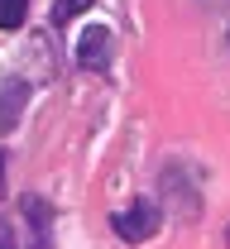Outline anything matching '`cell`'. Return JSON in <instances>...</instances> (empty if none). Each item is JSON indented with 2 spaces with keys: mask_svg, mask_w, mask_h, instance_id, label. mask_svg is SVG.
<instances>
[{
  "mask_svg": "<svg viewBox=\"0 0 230 249\" xmlns=\"http://www.w3.org/2000/svg\"><path fill=\"white\" fill-rule=\"evenodd\" d=\"M110 225H115V235L125 240V245H144L149 235H159V225H163V211L154 206V201H130V206H120L115 216H110Z\"/></svg>",
  "mask_w": 230,
  "mask_h": 249,
  "instance_id": "6da1fadb",
  "label": "cell"
},
{
  "mask_svg": "<svg viewBox=\"0 0 230 249\" xmlns=\"http://www.w3.org/2000/svg\"><path fill=\"white\" fill-rule=\"evenodd\" d=\"M110 48H115V38L106 24H87L82 38H77V67H87V72H106L110 67Z\"/></svg>",
  "mask_w": 230,
  "mask_h": 249,
  "instance_id": "7a4b0ae2",
  "label": "cell"
},
{
  "mask_svg": "<svg viewBox=\"0 0 230 249\" xmlns=\"http://www.w3.org/2000/svg\"><path fill=\"white\" fill-rule=\"evenodd\" d=\"M24 106H29V82L24 77H10L0 87V129H15L19 115H24Z\"/></svg>",
  "mask_w": 230,
  "mask_h": 249,
  "instance_id": "3957f363",
  "label": "cell"
},
{
  "mask_svg": "<svg viewBox=\"0 0 230 249\" xmlns=\"http://www.w3.org/2000/svg\"><path fill=\"white\" fill-rule=\"evenodd\" d=\"M29 15V0H0V29H19Z\"/></svg>",
  "mask_w": 230,
  "mask_h": 249,
  "instance_id": "277c9868",
  "label": "cell"
},
{
  "mask_svg": "<svg viewBox=\"0 0 230 249\" xmlns=\"http://www.w3.org/2000/svg\"><path fill=\"white\" fill-rule=\"evenodd\" d=\"M87 5H91V0H58V5H53V24H72V15L87 10Z\"/></svg>",
  "mask_w": 230,
  "mask_h": 249,
  "instance_id": "5b68a950",
  "label": "cell"
},
{
  "mask_svg": "<svg viewBox=\"0 0 230 249\" xmlns=\"http://www.w3.org/2000/svg\"><path fill=\"white\" fill-rule=\"evenodd\" d=\"M0 192H5V149H0Z\"/></svg>",
  "mask_w": 230,
  "mask_h": 249,
  "instance_id": "8992f818",
  "label": "cell"
},
{
  "mask_svg": "<svg viewBox=\"0 0 230 249\" xmlns=\"http://www.w3.org/2000/svg\"><path fill=\"white\" fill-rule=\"evenodd\" d=\"M226 245H230V230H226Z\"/></svg>",
  "mask_w": 230,
  "mask_h": 249,
  "instance_id": "52a82bcc",
  "label": "cell"
},
{
  "mask_svg": "<svg viewBox=\"0 0 230 249\" xmlns=\"http://www.w3.org/2000/svg\"><path fill=\"white\" fill-rule=\"evenodd\" d=\"M226 43H230V34H226Z\"/></svg>",
  "mask_w": 230,
  "mask_h": 249,
  "instance_id": "ba28073f",
  "label": "cell"
}]
</instances>
